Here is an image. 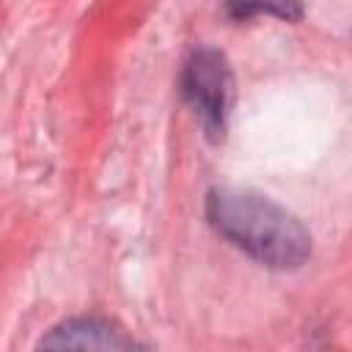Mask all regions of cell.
<instances>
[{
	"label": "cell",
	"instance_id": "obj_1",
	"mask_svg": "<svg viewBox=\"0 0 352 352\" xmlns=\"http://www.w3.org/2000/svg\"><path fill=\"white\" fill-rule=\"evenodd\" d=\"M212 228L264 267L294 270L311 256V234L280 204L261 192L217 187L206 198Z\"/></svg>",
	"mask_w": 352,
	"mask_h": 352
},
{
	"label": "cell",
	"instance_id": "obj_4",
	"mask_svg": "<svg viewBox=\"0 0 352 352\" xmlns=\"http://www.w3.org/2000/svg\"><path fill=\"white\" fill-rule=\"evenodd\" d=\"M226 14L231 19H250L270 14L286 22L302 19V0H226Z\"/></svg>",
	"mask_w": 352,
	"mask_h": 352
},
{
	"label": "cell",
	"instance_id": "obj_2",
	"mask_svg": "<svg viewBox=\"0 0 352 352\" xmlns=\"http://www.w3.org/2000/svg\"><path fill=\"white\" fill-rule=\"evenodd\" d=\"M182 96L201 118V126L212 140L223 138L231 99H234V77L226 58L212 50L201 47L192 50L182 69Z\"/></svg>",
	"mask_w": 352,
	"mask_h": 352
},
{
	"label": "cell",
	"instance_id": "obj_3",
	"mask_svg": "<svg viewBox=\"0 0 352 352\" xmlns=\"http://www.w3.org/2000/svg\"><path fill=\"white\" fill-rule=\"evenodd\" d=\"M41 346H58V349H129L135 346L132 338H126L118 327H113L104 319H69L58 324L50 336L41 338Z\"/></svg>",
	"mask_w": 352,
	"mask_h": 352
}]
</instances>
